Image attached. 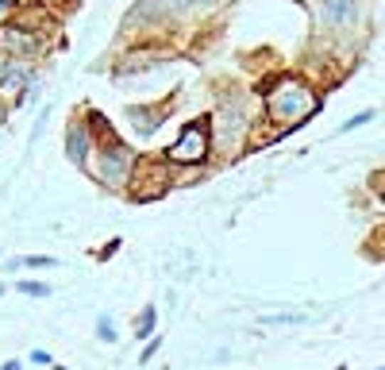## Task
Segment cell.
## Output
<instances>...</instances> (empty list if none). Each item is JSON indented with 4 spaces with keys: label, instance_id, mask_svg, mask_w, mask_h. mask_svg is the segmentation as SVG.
I'll return each mask as SVG.
<instances>
[{
    "label": "cell",
    "instance_id": "cell-12",
    "mask_svg": "<svg viewBox=\"0 0 385 370\" xmlns=\"http://www.w3.org/2000/svg\"><path fill=\"white\" fill-rule=\"evenodd\" d=\"M23 267V270H54L58 267V259H51V255H27V259H16L12 270Z\"/></svg>",
    "mask_w": 385,
    "mask_h": 370
},
{
    "label": "cell",
    "instance_id": "cell-17",
    "mask_svg": "<svg viewBox=\"0 0 385 370\" xmlns=\"http://www.w3.org/2000/svg\"><path fill=\"white\" fill-rule=\"evenodd\" d=\"M158 344H162V339H158V336H150V339H147V351H143L139 359H143V363H150V359H154V351H158Z\"/></svg>",
    "mask_w": 385,
    "mask_h": 370
},
{
    "label": "cell",
    "instance_id": "cell-10",
    "mask_svg": "<svg viewBox=\"0 0 385 370\" xmlns=\"http://www.w3.org/2000/svg\"><path fill=\"white\" fill-rule=\"evenodd\" d=\"M127 123H131V131H135V135H154L158 131V123L166 120V104H154V108H150V104H127Z\"/></svg>",
    "mask_w": 385,
    "mask_h": 370
},
{
    "label": "cell",
    "instance_id": "cell-3",
    "mask_svg": "<svg viewBox=\"0 0 385 370\" xmlns=\"http://www.w3.org/2000/svg\"><path fill=\"white\" fill-rule=\"evenodd\" d=\"M247 131H250V123H247V116H243V108L236 101H223L209 120V143H212L216 155L236 158L243 150V143H247Z\"/></svg>",
    "mask_w": 385,
    "mask_h": 370
},
{
    "label": "cell",
    "instance_id": "cell-16",
    "mask_svg": "<svg viewBox=\"0 0 385 370\" xmlns=\"http://www.w3.org/2000/svg\"><path fill=\"white\" fill-rule=\"evenodd\" d=\"M300 312H281V317H262V328H270V324H300Z\"/></svg>",
    "mask_w": 385,
    "mask_h": 370
},
{
    "label": "cell",
    "instance_id": "cell-18",
    "mask_svg": "<svg viewBox=\"0 0 385 370\" xmlns=\"http://www.w3.org/2000/svg\"><path fill=\"white\" fill-rule=\"evenodd\" d=\"M8 73H12V58H8V54H0V85L8 81Z\"/></svg>",
    "mask_w": 385,
    "mask_h": 370
},
{
    "label": "cell",
    "instance_id": "cell-19",
    "mask_svg": "<svg viewBox=\"0 0 385 370\" xmlns=\"http://www.w3.org/2000/svg\"><path fill=\"white\" fill-rule=\"evenodd\" d=\"M31 363L35 366H51V355H46V351H31Z\"/></svg>",
    "mask_w": 385,
    "mask_h": 370
},
{
    "label": "cell",
    "instance_id": "cell-4",
    "mask_svg": "<svg viewBox=\"0 0 385 370\" xmlns=\"http://www.w3.org/2000/svg\"><path fill=\"white\" fill-rule=\"evenodd\" d=\"M209 155H212L209 120H189V123L181 128V135H177L174 143L162 150V158H166L170 166H201Z\"/></svg>",
    "mask_w": 385,
    "mask_h": 370
},
{
    "label": "cell",
    "instance_id": "cell-13",
    "mask_svg": "<svg viewBox=\"0 0 385 370\" xmlns=\"http://www.w3.org/2000/svg\"><path fill=\"white\" fill-rule=\"evenodd\" d=\"M16 289L23 293V297H51V286H46V282H16Z\"/></svg>",
    "mask_w": 385,
    "mask_h": 370
},
{
    "label": "cell",
    "instance_id": "cell-5",
    "mask_svg": "<svg viewBox=\"0 0 385 370\" xmlns=\"http://www.w3.org/2000/svg\"><path fill=\"white\" fill-rule=\"evenodd\" d=\"M127 182H131V201H154L174 185V174L166 158H143V163L135 158V170H131Z\"/></svg>",
    "mask_w": 385,
    "mask_h": 370
},
{
    "label": "cell",
    "instance_id": "cell-21",
    "mask_svg": "<svg viewBox=\"0 0 385 370\" xmlns=\"http://www.w3.org/2000/svg\"><path fill=\"white\" fill-rule=\"evenodd\" d=\"M0 370H23V366H20V363H16V359H8V363H4V366H0Z\"/></svg>",
    "mask_w": 385,
    "mask_h": 370
},
{
    "label": "cell",
    "instance_id": "cell-2",
    "mask_svg": "<svg viewBox=\"0 0 385 370\" xmlns=\"http://www.w3.org/2000/svg\"><path fill=\"white\" fill-rule=\"evenodd\" d=\"M85 170L97 178L100 185L120 189V185H127L131 170H135V150H131L124 139H116L112 131H105L100 139H93V150H89Z\"/></svg>",
    "mask_w": 385,
    "mask_h": 370
},
{
    "label": "cell",
    "instance_id": "cell-1",
    "mask_svg": "<svg viewBox=\"0 0 385 370\" xmlns=\"http://www.w3.org/2000/svg\"><path fill=\"white\" fill-rule=\"evenodd\" d=\"M320 104H324L320 93L308 81L293 78V73H285V78L266 85V116H270V123H281V131L305 128V120H312L316 112H320Z\"/></svg>",
    "mask_w": 385,
    "mask_h": 370
},
{
    "label": "cell",
    "instance_id": "cell-9",
    "mask_svg": "<svg viewBox=\"0 0 385 370\" xmlns=\"http://www.w3.org/2000/svg\"><path fill=\"white\" fill-rule=\"evenodd\" d=\"M89 150H93V123L81 120V116H73L70 120V131H65V158H70L73 166L85 170Z\"/></svg>",
    "mask_w": 385,
    "mask_h": 370
},
{
    "label": "cell",
    "instance_id": "cell-15",
    "mask_svg": "<svg viewBox=\"0 0 385 370\" xmlns=\"http://www.w3.org/2000/svg\"><path fill=\"white\" fill-rule=\"evenodd\" d=\"M374 120V108H366V112H359V116H351L347 123H339V135H347V131H354V128H362V123H370Z\"/></svg>",
    "mask_w": 385,
    "mask_h": 370
},
{
    "label": "cell",
    "instance_id": "cell-20",
    "mask_svg": "<svg viewBox=\"0 0 385 370\" xmlns=\"http://www.w3.org/2000/svg\"><path fill=\"white\" fill-rule=\"evenodd\" d=\"M12 8H16V0H0V16H4V12H12Z\"/></svg>",
    "mask_w": 385,
    "mask_h": 370
},
{
    "label": "cell",
    "instance_id": "cell-24",
    "mask_svg": "<svg viewBox=\"0 0 385 370\" xmlns=\"http://www.w3.org/2000/svg\"><path fill=\"white\" fill-rule=\"evenodd\" d=\"M0 293H4V286H0Z\"/></svg>",
    "mask_w": 385,
    "mask_h": 370
},
{
    "label": "cell",
    "instance_id": "cell-8",
    "mask_svg": "<svg viewBox=\"0 0 385 370\" xmlns=\"http://www.w3.org/2000/svg\"><path fill=\"white\" fill-rule=\"evenodd\" d=\"M43 39L39 35H31L27 27L20 24H0V54H8V58H27V54H39Z\"/></svg>",
    "mask_w": 385,
    "mask_h": 370
},
{
    "label": "cell",
    "instance_id": "cell-22",
    "mask_svg": "<svg viewBox=\"0 0 385 370\" xmlns=\"http://www.w3.org/2000/svg\"><path fill=\"white\" fill-rule=\"evenodd\" d=\"M39 4L46 8V4H70V0H39Z\"/></svg>",
    "mask_w": 385,
    "mask_h": 370
},
{
    "label": "cell",
    "instance_id": "cell-14",
    "mask_svg": "<svg viewBox=\"0 0 385 370\" xmlns=\"http://www.w3.org/2000/svg\"><path fill=\"white\" fill-rule=\"evenodd\" d=\"M97 339L116 344V320H112V317H97Z\"/></svg>",
    "mask_w": 385,
    "mask_h": 370
},
{
    "label": "cell",
    "instance_id": "cell-23",
    "mask_svg": "<svg viewBox=\"0 0 385 370\" xmlns=\"http://www.w3.org/2000/svg\"><path fill=\"white\" fill-rule=\"evenodd\" d=\"M0 123H4V108H0Z\"/></svg>",
    "mask_w": 385,
    "mask_h": 370
},
{
    "label": "cell",
    "instance_id": "cell-11",
    "mask_svg": "<svg viewBox=\"0 0 385 370\" xmlns=\"http://www.w3.org/2000/svg\"><path fill=\"white\" fill-rule=\"evenodd\" d=\"M154 324H158V309L147 305L143 312H139V320H135V339H150L154 336Z\"/></svg>",
    "mask_w": 385,
    "mask_h": 370
},
{
    "label": "cell",
    "instance_id": "cell-6",
    "mask_svg": "<svg viewBox=\"0 0 385 370\" xmlns=\"http://www.w3.org/2000/svg\"><path fill=\"white\" fill-rule=\"evenodd\" d=\"M320 31H351L362 16V0H312Z\"/></svg>",
    "mask_w": 385,
    "mask_h": 370
},
{
    "label": "cell",
    "instance_id": "cell-7",
    "mask_svg": "<svg viewBox=\"0 0 385 370\" xmlns=\"http://www.w3.org/2000/svg\"><path fill=\"white\" fill-rule=\"evenodd\" d=\"M220 0H143L127 20H170V16H185L193 8H212Z\"/></svg>",
    "mask_w": 385,
    "mask_h": 370
}]
</instances>
